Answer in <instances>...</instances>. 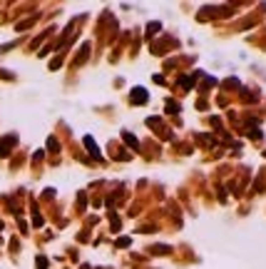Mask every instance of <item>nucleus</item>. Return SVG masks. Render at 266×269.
I'll return each mask as SVG.
<instances>
[{
  "mask_svg": "<svg viewBox=\"0 0 266 269\" xmlns=\"http://www.w3.org/2000/svg\"><path fill=\"white\" fill-rule=\"evenodd\" d=\"M135 100H137V102H144V90H142V87L135 90Z\"/></svg>",
  "mask_w": 266,
  "mask_h": 269,
  "instance_id": "obj_2",
  "label": "nucleus"
},
{
  "mask_svg": "<svg viewBox=\"0 0 266 269\" xmlns=\"http://www.w3.org/2000/svg\"><path fill=\"white\" fill-rule=\"evenodd\" d=\"M37 267L45 269V267H47V259H45V257H40V259H37Z\"/></svg>",
  "mask_w": 266,
  "mask_h": 269,
  "instance_id": "obj_4",
  "label": "nucleus"
},
{
  "mask_svg": "<svg viewBox=\"0 0 266 269\" xmlns=\"http://www.w3.org/2000/svg\"><path fill=\"white\" fill-rule=\"evenodd\" d=\"M13 142H15V140H13V137H5V140H3V142H0V157H5V152H8V147H10V145H13Z\"/></svg>",
  "mask_w": 266,
  "mask_h": 269,
  "instance_id": "obj_1",
  "label": "nucleus"
},
{
  "mask_svg": "<svg viewBox=\"0 0 266 269\" xmlns=\"http://www.w3.org/2000/svg\"><path fill=\"white\" fill-rule=\"evenodd\" d=\"M124 140H127V142H129L132 147H137V140H135V137H129V134H127V132H124Z\"/></svg>",
  "mask_w": 266,
  "mask_h": 269,
  "instance_id": "obj_3",
  "label": "nucleus"
}]
</instances>
